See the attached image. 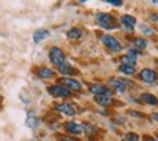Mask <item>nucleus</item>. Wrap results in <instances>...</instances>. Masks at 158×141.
I'll return each mask as SVG.
<instances>
[{"label": "nucleus", "mask_w": 158, "mask_h": 141, "mask_svg": "<svg viewBox=\"0 0 158 141\" xmlns=\"http://www.w3.org/2000/svg\"><path fill=\"white\" fill-rule=\"evenodd\" d=\"M107 3H110V5H113V6H122L123 3H122V0H106Z\"/></svg>", "instance_id": "nucleus-24"}, {"label": "nucleus", "mask_w": 158, "mask_h": 141, "mask_svg": "<svg viewBox=\"0 0 158 141\" xmlns=\"http://www.w3.org/2000/svg\"><path fill=\"white\" fill-rule=\"evenodd\" d=\"M120 22L123 25V29L126 31H134L135 25H136V19L132 15H122L120 16Z\"/></svg>", "instance_id": "nucleus-11"}, {"label": "nucleus", "mask_w": 158, "mask_h": 141, "mask_svg": "<svg viewBox=\"0 0 158 141\" xmlns=\"http://www.w3.org/2000/svg\"><path fill=\"white\" fill-rule=\"evenodd\" d=\"M151 118H152L154 121H157V122H158V113H152V115H151Z\"/></svg>", "instance_id": "nucleus-29"}, {"label": "nucleus", "mask_w": 158, "mask_h": 141, "mask_svg": "<svg viewBox=\"0 0 158 141\" xmlns=\"http://www.w3.org/2000/svg\"><path fill=\"white\" fill-rule=\"evenodd\" d=\"M123 140L125 141H139V135L135 134V132H126L123 135Z\"/></svg>", "instance_id": "nucleus-21"}, {"label": "nucleus", "mask_w": 158, "mask_h": 141, "mask_svg": "<svg viewBox=\"0 0 158 141\" xmlns=\"http://www.w3.org/2000/svg\"><path fill=\"white\" fill-rule=\"evenodd\" d=\"M138 55H139V53H138V49H134V48H131L129 51H128V54H126V57L128 58H131L132 61H136V58H138Z\"/></svg>", "instance_id": "nucleus-22"}, {"label": "nucleus", "mask_w": 158, "mask_h": 141, "mask_svg": "<svg viewBox=\"0 0 158 141\" xmlns=\"http://www.w3.org/2000/svg\"><path fill=\"white\" fill-rule=\"evenodd\" d=\"M55 109H57L60 113H62V115H67V117H74V115H76V106H74L73 103H70V102L60 103V105H57V106H55Z\"/></svg>", "instance_id": "nucleus-8"}, {"label": "nucleus", "mask_w": 158, "mask_h": 141, "mask_svg": "<svg viewBox=\"0 0 158 141\" xmlns=\"http://www.w3.org/2000/svg\"><path fill=\"white\" fill-rule=\"evenodd\" d=\"M36 74H38L41 79H51L54 76V71L48 67H39L36 70Z\"/></svg>", "instance_id": "nucleus-17"}, {"label": "nucleus", "mask_w": 158, "mask_h": 141, "mask_svg": "<svg viewBox=\"0 0 158 141\" xmlns=\"http://www.w3.org/2000/svg\"><path fill=\"white\" fill-rule=\"evenodd\" d=\"M141 29H142V32H144L145 35H149V36H151V35H154V31L151 29V28H148V26H141Z\"/></svg>", "instance_id": "nucleus-23"}, {"label": "nucleus", "mask_w": 158, "mask_h": 141, "mask_svg": "<svg viewBox=\"0 0 158 141\" xmlns=\"http://www.w3.org/2000/svg\"><path fill=\"white\" fill-rule=\"evenodd\" d=\"M139 77L145 83H155V80H157V73H155L154 70H151V68H144V70L139 73Z\"/></svg>", "instance_id": "nucleus-9"}, {"label": "nucleus", "mask_w": 158, "mask_h": 141, "mask_svg": "<svg viewBox=\"0 0 158 141\" xmlns=\"http://www.w3.org/2000/svg\"><path fill=\"white\" fill-rule=\"evenodd\" d=\"M94 100L102 106H109V105L113 103V97L106 96V95H97V96H94Z\"/></svg>", "instance_id": "nucleus-15"}, {"label": "nucleus", "mask_w": 158, "mask_h": 141, "mask_svg": "<svg viewBox=\"0 0 158 141\" xmlns=\"http://www.w3.org/2000/svg\"><path fill=\"white\" fill-rule=\"evenodd\" d=\"M49 60H51L52 64H55V66H61L62 63H65V54L62 53L61 48L52 47V48L49 49Z\"/></svg>", "instance_id": "nucleus-5"}, {"label": "nucleus", "mask_w": 158, "mask_h": 141, "mask_svg": "<svg viewBox=\"0 0 158 141\" xmlns=\"http://www.w3.org/2000/svg\"><path fill=\"white\" fill-rule=\"evenodd\" d=\"M96 22L99 24L100 28L103 29H115L116 28V20L115 18L109 13H97Z\"/></svg>", "instance_id": "nucleus-1"}, {"label": "nucleus", "mask_w": 158, "mask_h": 141, "mask_svg": "<svg viewBox=\"0 0 158 141\" xmlns=\"http://www.w3.org/2000/svg\"><path fill=\"white\" fill-rule=\"evenodd\" d=\"M62 140L64 141H78V140H76V138H73V137H64Z\"/></svg>", "instance_id": "nucleus-28"}, {"label": "nucleus", "mask_w": 158, "mask_h": 141, "mask_svg": "<svg viewBox=\"0 0 158 141\" xmlns=\"http://www.w3.org/2000/svg\"><path fill=\"white\" fill-rule=\"evenodd\" d=\"M58 71H60L62 76H74V74L78 73L76 68L68 63H62L61 66H58Z\"/></svg>", "instance_id": "nucleus-12"}, {"label": "nucleus", "mask_w": 158, "mask_h": 141, "mask_svg": "<svg viewBox=\"0 0 158 141\" xmlns=\"http://www.w3.org/2000/svg\"><path fill=\"white\" fill-rule=\"evenodd\" d=\"M152 3H155V5H158V0H152Z\"/></svg>", "instance_id": "nucleus-30"}, {"label": "nucleus", "mask_w": 158, "mask_h": 141, "mask_svg": "<svg viewBox=\"0 0 158 141\" xmlns=\"http://www.w3.org/2000/svg\"><path fill=\"white\" fill-rule=\"evenodd\" d=\"M110 88L113 89L118 93H125L126 92V86H131L134 83H131L129 80H125V79H119V77H112L109 80Z\"/></svg>", "instance_id": "nucleus-2"}, {"label": "nucleus", "mask_w": 158, "mask_h": 141, "mask_svg": "<svg viewBox=\"0 0 158 141\" xmlns=\"http://www.w3.org/2000/svg\"><path fill=\"white\" fill-rule=\"evenodd\" d=\"M89 90H90L94 96H97V95H106V96H112V90L110 89H107L106 86H103V84H97V83H94V84H91L90 88H89Z\"/></svg>", "instance_id": "nucleus-10"}, {"label": "nucleus", "mask_w": 158, "mask_h": 141, "mask_svg": "<svg viewBox=\"0 0 158 141\" xmlns=\"http://www.w3.org/2000/svg\"><path fill=\"white\" fill-rule=\"evenodd\" d=\"M149 19L152 20L154 24H158V13H151V16H149Z\"/></svg>", "instance_id": "nucleus-25"}, {"label": "nucleus", "mask_w": 158, "mask_h": 141, "mask_svg": "<svg viewBox=\"0 0 158 141\" xmlns=\"http://www.w3.org/2000/svg\"><path fill=\"white\" fill-rule=\"evenodd\" d=\"M139 102L148 103V105H157L158 99H157V96H154L151 93H142V95L139 96Z\"/></svg>", "instance_id": "nucleus-13"}, {"label": "nucleus", "mask_w": 158, "mask_h": 141, "mask_svg": "<svg viewBox=\"0 0 158 141\" xmlns=\"http://www.w3.org/2000/svg\"><path fill=\"white\" fill-rule=\"evenodd\" d=\"M49 36V31L48 29H36L34 32V42H41L44 39H47Z\"/></svg>", "instance_id": "nucleus-14"}, {"label": "nucleus", "mask_w": 158, "mask_h": 141, "mask_svg": "<svg viewBox=\"0 0 158 141\" xmlns=\"http://www.w3.org/2000/svg\"><path fill=\"white\" fill-rule=\"evenodd\" d=\"M102 42L110 49V51H113V53H119L120 49H122V45L115 36H112V35H103L102 36Z\"/></svg>", "instance_id": "nucleus-4"}, {"label": "nucleus", "mask_w": 158, "mask_h": 141, "mask_svg": "<svg viewBox=\"0 0 158 141\" xmlns=\"http://www.w3.org/2000/svg\"><path fill=\"white\" fill-rule=\"evenodd\" d=\"M119 71H120V73H123V74H126V76H132V74H135V66H129V64H120Z\"/></svg>", "instance_id": "nucleus-18"}, {"label": "nucleus", "mask_w": 158, "mask_h": 141, "mask_svg": "<svg viewBox=\"0 0 158 141\" xmlns=\"http://www.w3.org/2000/svg\"><path fill=\"white\" fill-rule=\"evenodd\" d=\"M81 29L80 28H71V29L67 32V36L70 39H78V38H81Z\"/></svg>", "instance_id": "nucleus-19"}, {"label": "nucleus", "mask_w": 158, "mask_h": 141, "mask_svg": "<svg viewBox=\"0 0 158 141\" xmlns=\"http://www.w3.org/2000/svg\"><path fill=\"white\" fill-rule=\"evenodd\" d=\"M64 128H65V131H67L68 134H71V135H80V134H83V132H84V126H83L81 124L76 122V121L65 122Z\"/></svg>", "instance_id": "nucleus-6"}, {"label": "nucleus", "mask_w": 158, "mask_h": 141, "mask_svg": "<svg viewBox=\"0 0 158 141\" xmlns=\"http://www.w3.org/2000/svg\"><path fill=\"white\" fill-rule=\"evenodd\" d=\"M26 125L29 128H36L39 125V118L35 115L34 112H29L28 113V118H26Z\"/></svg>", "instance_id": "nucleus-16"}, {"label": "nucleus", "mask_w": 158, "mask_h": 141, "mask_svg": "<svg viewBox=\"0 0 158 141\" xmlns=\"http://www.w3.org/2000/svg\"><path fill=\"white\" fill-rule=\"evenodd\" d=\"M144 141H158V140H157V138H154V137H148V135H147V137H144Z\"/></svg>", "instance_id": "nucleus-27"}, {"label": "nucleus", "mask_w": 158, "mask_h": 141, "mask_svg": "<svg viewBox=\"0 0 158 141\" xmlns=\"http://www.w3.org/2000/svg\"><path fill=\"white\" fill-rule=\"evenodd\" d=\"M48 93L54 97H70L71 96V90L64 88L62 84H54L48 88Z\"/></svg>", "instance_id": "nucleus-3"}, {"label": "nucleus", "mask_w": 158, "mask_h": 141, "mask_svg": "<svg viewBox=\"0 0 158 141\" xmlns=\"http://www.w3.org/2000/svg\"><path fill=\"white\" fill-rule=\"evenodd\" d=\"M80 2H86V0H80Z\"/></svg>", "instance_id": "nucleus-31"}, {"label": "nucleus", "mask_w": 158, "mask_h": 141, "mask_svg": "<svg viewBox=\"0 0 158 141\" xmlns=\"http://www.w3.org/2000/svg\"><path fill=\"white\" fill-rule=\"evenodd\" d=\"M60 84H62L64 88H67L68 90H74V92H80L81 90V84H80V82H77V80H74V79L71 77H62L61 80H60Z\"/></svg>", "instance_id": "nucleus-7"}, {"label": "nucleus", "mask_w": 158, "mask_h": 141, "mask_svg": "<svg viewBox=\"0 0 158 141\" xmlns=\"http://www.w3.org/2000/svg\"><path fill=\"white\" fill-rule=\"evenodd\" d=\"M134 47L135 49H145L147 48V39L145 38H135L134 39Z\"/></svg>", "instance_id": "nucleus-20"}, {"label": "nucleus", "mask_w": 158, "mask_h": 141, "mask_svg": "<svg viewBox=\"0 0 158 141\" xmlns=\"http://www.w3.org/2000/svg\"><path fill=\"white\" fill-rule=\"evenodd\" d=\"M129 115H132V117H138V118H144L142 113H139V112H136V111H129Z\"/></svg>", "instance_id": "nucleus-26"}]
</instances>
